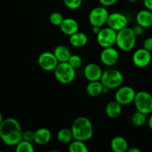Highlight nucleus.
I'll return each mask as SVG.
<instances>
[{
    "mask_svg": "<svg viewBox=\"0 0 152 152\" xmlns=\"http://www.w3.org/2000/svg\"><path fill=\"white\" fill-rule=\"evenodd\" d=\"M108 13L106 7L104 6L95 7L90 11L88 15V21L91 26L103 27L108 19Z\"/></svg>",
    "mask_w": 152,
    "mask_h": 152,
    "instance_id": "8",
    "label": "nucleus"
},
{
    "mask_svg": "<svg viewBox=\"0 0 152 152\" xmlns=\"http://www.w3.org/2000/svg\"><path fill=\"white\" fill-rule=\"evenodd\" d=\"M127 1L130 3H136L137 2L138 0H127Z\"/></svg>",
    "mask_w": 152,
    "mask_h": 152,
    "instance_id": "40",
    "label": "nucleus"
},
{
    "mask_svg": "<svg viewBox=\"0 0 152 152\" xmlns=\"http://www.w3.org/2000/svg\"><path fill=\"white\" fill-rule=\"evenodd\" d=\"M145 49L148 50V51H152V37H148L144 40L143 47Z\"/></svg>",
    "mask_w": 152,
    "mask_h": 152,
    "instance_id": "31",
    "label": "nucleus"
},
{
    "mask_svg": "<svg viewBox=\"0 0 152 152\" xmlns=\"http://www.w3.org/2000/svg\"><path fill=\"white\" fill-rule=\"evenodd\" d=\"M53 73L55 78L61 84L68 85L75 80L76 69L68 62H59Z\"/></svg>",
    "mask_w": 152,
    "mask_h": 152,
    "instance_id": "4",
    "label": "nucleus"
},
{
    "mask_svg": "<svg viewBox=\"0 0 152 152\" xmlns=\"http://www.w3.org/2000/svg\"><path fill=\"white\" fill-rule=\"evenodd\" d=\"M151 51H148L144 48L136 50L132 55V62L137 68H142L147 67L151 63Z\"/></svg>",
    "mask_w": 152,
    "mask_h": 152,
    "instance_id": "12",
    "label": "nucleus"
},
{
    "mask_svg": "<svg viewBox=\"0 0 152 152\" xmlns=\"http://www.w3.org/2000/svg\"><path fill=\"white\" fill-rule=\"evenodd\" d=\"M34 136H35V132H34L31 130L25 131V132H23L22 140L28 141V142H34Z\"/></svg>",
    "mask_w": 152,
    "mask_h": 152,
    "instance_id": "30",
    "label": "nucleus"
},
{
    "mask_svg": "<svg viewBox=\"0 0 152 152\" xmlns=\"http://www.w3.org/2000/svg\"><path fill=\"white\" fill-rule=\"evenodd\" d=\"M61 31L65 35L71 36L79 31V23L73 18H65L59 26Z\"/></svg>",
    "mask_w": 152,
    "mask_h": 152,
    "instance_id": "15",
    "label": "nucleus"
},
{
    "mask_svg": "<svg viewBox=\"0 0 152 152\" xmlns=\"http://www.w3.org/2000/svg\"><path fill=\"white\" fill-rule=\"evenodd\" d=\"M68 62L74 68V69L77 70L83 65V59H82L81 56H79V55L71 54V57L68 59Z\"/></svg>",
    "mask_w": 152,
    "mask_h": 152,
    "instance_id": "27",
    "label": "nucleus"
},
{
    "mask_svg": "<svg viewBox=\"0 0 152 152\" xmlns=\"http://www.w3.org/2000/svg\"><path fill=\"white\" fill-rule=\"evenodd\" d=\"M53 53H54L55 56L59 61V62H68L71 56L69 48L63 45H59L56 46Z\"/></svg>",
    "mask_w": 152,
    "mask_h": 152,
    "instance_id": "22",
    "label": "nucleus"
},
{
    "mask_svg": "<svg viewBox=\"0 0 152 152\" xmlns=\"http://www.w3.org/2000/svg\"><path fill=\"white\" fill-rule=\"evenodd\" d=\"M134 104L137 111L146 115L152 113V95L148 91H140L137 92Z\"/></svg>",
    "mask_w": 152,
    "mask_h": 152,
    "instance_id": "6",
    "label": "nucleus"
},
{
    "mask_svg": "<svg viewBox=\"0 0 152 152\" xmlns=\"http://www.w3.org/2000/svg\"><path fill=\"white\" fill-rule=\"evenodd\" d=\"M123 74L119 70L108 69L102 73L100 81L105 87L109 89L118 88L123 83Z\"/></svg>",
    "mask_w": 152,
    "mask_h": 152,
    "instance_id": "5",
    "label": "nucleus"
},
{
    "mask_svg": "<svg viewBox=\"0 0 152 152\" xmlns=\"http://www.w3.org/2000/svg\"><path fill=\"white\" fill-rule=\"evenodd\" d=\"M132 29H133V31L135 34V35H136L137 37H140V36L143 34L145 28H142V26H140V25H138V24H137V25H134V26L132 28Z\"/></svg>",
    "mask_w": 152,
    "mask_h": 152,
    "instance_id": "32",
    "label": "nucleus"
},
{
    "mask_svg": "<svg viewBox=\"0 0 152 152\" xmlns=\"http://www.w3.org/2000/svg\"><path fill=\"white\" fill-rule=\"evenodd\" d=\"M74 140H90L94 135V126L91 121L86 117H79L73 123L71 128Z\"/></svg>",
    "mask_w": 152,
    "mask_h": 152,
    "instance_id": "2",
    "label": "nucleus"
},
{
    "mask_svg": "<svg viewBox=\"0 0 152 152\" xmlns=\"http://www.w3.org/2000/svg\"><path fill=\"white\" fill-rule=\"evenodd\" d=\"M101 5L104 7H111L118 1V0H99Z\"/></svg>",
    "mask_w": 152,
    "mask_h": 152,
    "instance_id": "33",
    "label": "nucleus"
},
{
    "mask_svg": "<svg viewBox=\"0 0 152 152\" xmlns=\"http://www.w3.org/2000/svg\"><path fill=\"white\" fill-rule=\"evenodd\" d=\"M63 3L67 8L70 10H77L81 7L83 0H63Z\"/></svg>",
    "mask_w": 152,
    "mask_h": 152,
    "instance_id": "29",
    "label": "nucleus"
},
{
    "mask_svg": "<svg viewBox=\"0 0 152 152\" xmlns=\"http://www.w3.org/2000/svg\"><path fill=\"white\" fill-rule=\"evenodd\" d=\"M106 24L107 26L118 32L127 27L128 19L123 13L114 12L109 13Z\"/></svg>",
    "mask_w": 152,
    "mask_h": 152,
    "instance_id": "11",
    "label": "nucleus"
},
{
    "mask_svg": "<svg viewBox=\"0 0 152 152\" xmlns=\"http://www.w3.org/2000/svg\"><path fill=\"white\" fill-rule=\"evenodd\" d=\"M51 132L47 128H39L35 132L34 142L39 145H45L51 140Z\"/></svg>",
    "mask_w": 152,
    "mask_h": 152,
    "instance_id": "16",
    "label": "nucleus"
},
{
    "mask_svg": "<svg viewBox=\"0 0 152 152\" xmlns=\"http://www.w3.org/2000/svg\"><path fill=\"white\" fill-rule=\"evenodd\" d=\"M65 18L63 17L62 13H59V12H53L50 15V17H49V21H50V23L52 24L54 26H60V25L62 24V21Z\"/></svg>",
    "mask_w": 152,
    "mask_h": 152,
    "instance_id": "28",
    "label": "nucleus"
},
{
    "mask_svg": "<svg viewBox=\"0 0 152 152\" xmlns=\"http://www.w3.org/2000/svg\"><path fill=\"white\" fill-rule=\"evenodd\" d=\"M68 151L70 152H88L89 149L86 145V142L74 140L69 143Z\"/></svg>",
    "mask_w": 152,
    "mask_h": 152,
    "instance_id": "24",
    "label": "nucleus"
},
{
    "mask_svg": "<svg viewBox=\"0 0 152 152\" xmlns=\"http://www.w3.org/2000/svg\"><path fill=\"white\" fill-rule=\"evenodd\" d=\"M3 120H4V119H3L2 114H1V113H0V125H1V123H2Z\"/></svg>",
    "mask_w": 152,
    "mask_h": 152,
    "instance_id": "39",
    "label": "nucleus"
},
{
    "mask_svg": "<svg viewBox=\"0 0 152 152\" xmlns=\"http://www.w3.org/2000/svg\"><path fill=\"white\" fill-rule=\"evenodd\" d=\"M20 123L14 118H6L0 125V139L7 146H16L22 140Z\"/></svg>",
    "mask_w": 152,
    "mask_h": 152,
    "instance_id": "1",
    "label": "nucleus"
},
{
    "mask_svg": "<svg viewBox=\"0 0 152 152\" xmlns=\"http://www.w3.org/2000/svg\"><path fill=\"white\" fill-rule=\"evenodd\" d=\"M136 42L137 36L134 33L132 28L126 27L117 32L116 45L120 50L125 52L133 50Z\"/></svg>",
    "mask_w": 152,
    "mask_h": 152,
    "instance_id": "3",
    "label": "nucleus"
},
{
    "mask_svg": "<svg viewBox=\"0 0 152 152\" xmlns=\"http://www.w3.org/2000/svg\"><path fill=\"white\" fill-rule=\"evenodd\" d=\"M122 106L123 105H120L115 99L114 101H111L105 107V114L111 119L118 118L122 114Z\"/></svg>",
    "mask_w": 152,
    "mask_h": 152,
    "instance_id": "20",
    "label": "nucleus"
},
{
    "mask_svg": "<svg viewBox=\"0 0 152 152\" xmlns=\"http://www.w3.org/2000/svg\"><path fill=\"white\" fill-rule=\"evenodd\" d=\"M128 152H141V150L137 147H132V148H129Z\"/></svg>",
    "mask_w": 152,
    "mask_h": 152,
    "instance_id": "36",
    "label": "nucleus"
},
{
    "mask_svg": "<svg viewBox=\"0 0 152 152\" xmlns=\"http://www.w3.org/2000/svg\"><path fill=\"white\" fill-rule=\"evenodd\" d=\"M132 123L134 126H137V127H141V126H144L147 123L146 114L137 111L132 115Z\"/></svg>",
    "mask_w": 152,
    "mask_h": 152,
    "instance_id": "25",
    "label": "nucleus"
},
{
    "mask_svg": "<svg viewBox=\"0 0 152 152\" xmlns=\"http://www.w3.org/2000/svg\"><path fill=\"white\" fill-rule=\"evenodd\" d=\"M143 5L145 9L152 11V0H143Z\"/></svg>",
    "mask_w": 152,
    "mask_h": 152,
    "instance_id": "34",
    "label": "nucleus"
},
{
    "mask_svg": "<svg viewBox=\"0 0 152 152\" xmlns=\"http://www.w3.org/2000/svg\"><path fill=\"white\" fill-rule=\"evenodd\" d=\"M104 86L100 80L98 81H91L88 83L86 86V93L88 95L92 97H96L102 94Z\"/></svg>",
    "mask_w": 152,
    "mask_h": 152,
    "instance_id": "21",
    "label": "nucleus"
},
{
    "mask_svg": "<svg viewBox=\"0 0 152 152\" xmlns=\"http://www.w3.org/2000/svg\"><path fill=\"white\" fill-rule=\"evenodd\" d=\"M136 21L137 24L145 29L151 28L152 26V11L148 9L140 10L137 14Z\"/></svg>",
    "mask_w": 152,
    "mask_h": 152,
    "instance_id": "17",
    "label": "nucleus"
},
{
    "mask_svg": "<svg viewBox=\"0 0 152 152\" xmlns=\"http://www.w3.org/2000/svg\"><path fill=\"white\" fill-rule=\"evenodd\" d=\"M15 151L16 152H34L35 151L32 142L22 140L15 146Z\"/></svg>",
    "mask_w": 152,
    "mask_h": 152,
    "instance_id": "26",
    "label": "nucleus"
},
{
    "mask_svg": "<svg viewBox=\"0 0 152 152\" xmlns=\"http://www.w3.org/2000/svg\"><path fill=\"white\" fill-rule=\"evenodd\" d=\"M56 138L59 142L62 144L70 143L74 140L72 131L68 128H63L57 132Z\"/></svg>",
    "mask_w": 152,
    "mask_h": 152,
    "instance_id": "23",
    "label": "nucleus"
},
{
    "mask_svg": "<svg viewBox=\"0 0 152 152\" xmlns=\"http://www.w3.org/2000/svg\"><path fill=\"white\" fill-rule=\"evenodd\" d=\"M101 28V27H98V26H92V32H93V34H96H96H97L100 31L101 28Z\"/></svg>",
    "mask_w": 152,
    "mask_h": 152,
    "instance_id": "35",
    "label": "nucleus"
},
{
    "mask_svg": "<svg viewBox=\"0 0 152 152\" xmlns=\"http://www.w3.org/2000/svg\"><path fill=\"white\" fill-rule=\"evenodd\" d=\"M136 93L134 89L131 86H120L117 88L114 95V99L122 105H128L134 102Z\"/></svg>",
    "mask_w": 152,
    "mask_h": 152,
    "instance_id": "9",
    "label": "nucleus"
},
{
    "mask_svg": "<svg viewBox=\"0 0 152 152\" xmlns=\"http://www.w3.org/2000/svg\"><path fill=\"white\" fill-rule=\"evenodd\" d=\"M148 127H149V129H151V130H152V114L148 120Z\"/></svg>",
    "mask_w": 152,
    "mask_h": 152,
    "instance_id": "37",
    "label": "nucleus"
},
{
    "mask_svg": "<svg viewBox=\"0 0 152 152\" xmlns=\"http://www.w3.org/2000/svg\"><path fill=\"white\" fill-rule=\"evenodd\" d=\"M120 58L118 50L114 47L105 48L100 53V60L103 65L111 67L117 63Z\"/></svg>",
    "mask_w": 152,
    "mask_h": 152,
    "instance_id": "13",
    "label": "nucleus"
},
{
    "mask_svg": "<svg viewBox=\"0 0 152 152\" xmlns=\"http://www.w3.org/2000/svg\"><path fill=\"white\" fill-rule=\"evenodd\" d=\"M110 90H111V89H109V88H108L105 87V86H104L103 91H102V94H108V92H109Z\"/></svg>",
    "mask_w": 152,
    "mask_h": 152,
    "instance_id": "38",
    "label": "nucleus"
},
{
    "mask_svg": "<svg viewBox=\"0 0 152 152\" xmlns=\"http://www.w3.org/2000/svg\"><path fill=\"white\" fill-rule=\"evenodd\" d=\"M111 148L114 152H127L129 148L128 141L122 136L114 137L111 141Z\"/></svg>",
    "mask_w": 152,
    "mask_h": 152,
    "instance_id": "18",
    "label": "nucleus"
},
{
    "mask_svg": "<svg viewBox=\"0 0 152 152\" xmlns=\"http://www.w3.org/2000/svg\"><path fill=\"white\" fill-rule=\"evenodd\" d=\"M58 64L59 61L57 60L53 52L44 51L38 57L39 66L45 71H53Z\"/></svg>",
    "mask_w": 152,
    "mask_h": 152,
    "instance_id": "10",
    "label": "nucleus"
},
{
    "mask_svg": "<svg viewBox=\"0 0 152 152\" xmlns=\"http://www.w3.org/2000/svg\"><path fill=\"white\" fill-rule=\"evenodd\" d=\"M117 32L111 28H102L100 31L96 34V42L100 47L108 48L112 47L116 45Z\"/></svg>",
    "mask_w": 152,
    "mask_h": 152,
    "instance_id": "7",
    "label": "nucleus"
},
{
    "mask_svg": "<svg viewBox=\"0 0 152 152\" xmlns=\"http://www.w3.org/2000/svg\"><path fill=\"white\" fill-rule=\"evenodd\" d=\"M103 71L101 69L100 66L97 64L91 62L88 63L83 70V74L86 80L89 82L98 81L100 80Z\"/></svg>",
    "mask_w": 152,
    "mask_h": 152,
    "instance_id": "14",
    "label": "nucleus"
},
{
    "mask_svg": "<svg viewBox=\"0 0 152 152\" xmlns=\"http://www.w3.org/2000/svg\"><path fill=\"white\" fill-rule=\"evenodd\" d=\"M69 42L74 48H83L86 45L88 42V37L87 34L83 32L77 31L73 35L70 36Z\"/></svg>",
    "mask_w": 152,
    "mask_h": 152,
    "instance_id": "19",
    "label": "nucleus"
}]
</instances>
